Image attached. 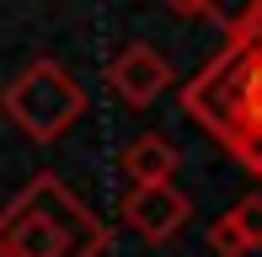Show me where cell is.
Returning <instances> with one entry per match:
<instances>
[{
    "label": "cell",
    "mask_w": 262,
    "mask_h": 257,
    "mask_svg": "<svg viewBox=\"0 0 262 257\" xmlns=\"http://www.w3.org/2000/svg\"><path fill=\"white\" fill-rule=\"evenodd\" d=\"M209 252H214V257H246V241L235 236V225H230L225 215L209 225Z\"/></svg>",
    "instance_id": "9"
},
{
    "label": "cell",
    "mask_w": 262,
    "mask_h": 257,
    "mask_svg": "<svg viewBox=\"0 0 262 257\" xmlns=\"http://www.w3.org/2000/svg\"><path fill=\"white\" fill-rule=\"evenodd\" d=\"M0 108H6V118L16 123L27 139L54 145V139L64 134L80 113H86V91L75 86L70 70H59L54 59H38V65H27V70L6 86Z\"/></svg>",
    "instance_id": "3"
},
{
    "label": "cell",
    "mask_w": 262,
    "mask_h": 257,
    "mask_svg": "<svg viewBox=\"0 0 262 257\" xmlns=\"http://www.w3.org/2000/svg\"><path fill=\"white\" fill-rule=\"evenodd\" d=\"M118 172L128 177V188H145V182H171L177 172V150L161 134H139L134 145L118 156Z\"/></svg>",
    "instance_id": "6"
},
{
    "label": "cell",
    "mask_w": 262,
    "mask_h": 257,
    "mask_svg": "<svg viewBox=\"0 0 262 257\" xmlns=\"http://www.w3.org/2000/svg\"><path fill=\"white\" fill-rule=\"evenodd\" d=\"M166 6H171V11H177V16H193V11H198V6H204V0H166Z\"/></svg>",
    "instance_id": "10"
},
{
    "label": "cell",
    "mask_w": 262,
    "mask_h": 257,
    "mask_svg": "<svg viewBox=\"0 0 262 257\" xmlns=\"http://www.w3.org/2000/svg\"><path fill=\"white\" fill-rule=\"evenodd\" d=\"M198 11L220 22V27L230 32V43L262 27V0H204V6H198Z\"/></svg>",
    "instance_id": "7"
},
{
    "label": "cell",
    "mask_w": 262,
    "mask_h": 257,
    "mask_svg": "<svg viewBox=\"0 0 262 257\" xmlns=\"http://www.w3.org/2000/svg\"><path fill=\"white\" fill-rule=\"evenodd\" d=\"M187 215H193V204H187V193H177L171 182H145V188H128L118 198V220H123L139 241H150V247L171 241L177 230L187 225Z\"/></svg>",
    "instance_id": "4"
},
{
    "label": "cell",
    "mask_w": 262,
    "mask_h": 257,
    "mask_svg": "<svg viewBox=\"0 0 262 257\" xmlns=\"http://www.w3.org/2000/svg\"><path fill=\"white\" fill-rule=\"evenodd\" d=\"M107 80H113V91L128 102V108H145V102H156L161 91L171 86V65H166L156 49L134 43V49L118 54V65L107 70Z\"/></svg>",
    "instance_id": "5"
},
{
    "label": "cell",
    "mask_w": 262,
    "mask_h": 257,
    "mask_svg": "<svg viewBox=\"0 0 262 257\" xmlns=\"http://www.w3.org/2000/svg\"><path fill=\"white\" fill-rule=\"evenodd\" d=\"M182 108L252 177H262V27L235 38L193 86H182Z\"/></svg>",
    "instance_id": "1"
},
{
    "label": "cell",
    "mask_w": 262,
    "mask_h": 257,
    "mask_svg": "<svg viewBox=\"0 0 262 257\" xmlns=\"http://www.w3.org/2000/svg\"><path fill=\"white\" fill-rule=\"evenodd\" d=\"M225 220H230V225H235V236L246 241V252H257V247H262V193H246L241 204L225 215Z\"/></svg>",
    "instance_id": "8"
},
{
    "label": "cell",
    "mask_w": 262,
    "mask_h": 257,
    "mask_svg": "<svg viewBox=\"0 0 262 257\" xmlns=\"http://www.w3.org/2000/svg\"><path fill=\"white\" fill-rule=\"evenodd\" d=\"M107 247V225L49 172L0 209V257H102Z\"/></svg>",
    "instance_id": "2"
}]
</instances>
